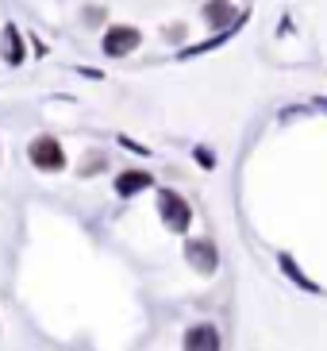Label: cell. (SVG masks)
I'll use <instances>...</instances> for the list:
<instances>
[{
  "instance_id": "8",
  "label": "cell",
  "mask_w": 327,
  "mask_h": 351,
  "mask_svg": "<svg viewBox=\"0 0 327 351\" xmlns=\"http://www.w3.org/2000/svg\"><path fill=\"white\" fill-rule=\"evenodd\" d=\"M205 20L212 23L215 32H224L227 23L235 20V8H231L227 0H208V4H205Z\"/></svg>"
},
{
  "instance_id": "10",
  "label": "cell",
  "mask_w": 327,
  "mask_h": 351,
  "mask_svg": "<svg viewBox=\"0 0 327 351\" xmlns=\"http://www.w3.org/2000/svg\"><path fill=\"white\" fill-rule=\"evenodd\" d=\"M96 170H104V155L96 151V158H89V162L81 166V174H96Z\"/></svg>"
},
{
  "instance_id": "9",
  "label": "cell",
  "mask_w": 327,
  "mask_h": 351,
  "mask_svg": "<svg viewBox=\"0 0 327 351\" xmlns=\"http://www.w3.org/2000/svg\"><path fill=\"white\" fill-rule=\"evenodd\" d=\"M277 263L285 267V274H289V278H293V282H297L300 289H316V286H312V282H308L304 274H300V270H297V263H293V258H289V255H281V258H277Z\"/></svg>"
},
{
  "instance_id": "7",
  "label": "cell",
  "mask_w": 327,
  "mask_h": 351,
  "mask_svg": "<svg viewBox=\"0 0 327 351\" xmlns=\"http://www.w3.org/2000/svg\"><path fill=\"white\" fill-rule=\"evenodd\" d=\"M0 43H4V62L8 66H20L23 58H27V51H23V35H20V27H4L0 32Z\"/></svg>"
},
{
  "instance_id": "3",
  "label": "cell",
  "mask_w": 327,
  "mask_h": 351,
  "mask_svg": "<svg viewBox=\"0 0 327 351\" xmlns=\"http://www.w3.org/2000/svg\"><path fill=\"white\" fill-rule=\"evenodd\" d=\"M139 43H143V32L131 27V23L108 27V32H104V54H108V58H127L131 51H139Z\"/></svg>"
},
{
  "instance_id": "2",
  "label": "cell",
  "mask_w": 327,
  "mask_h": 351,
  "mask_svg": "<svg viewBox=\"0 0 327 351\" xmlns=\"http://www.w3.org/2000/svg\"><path fill=\"white\" fill-rule=\"evenodd\" d=\"M27 158H31L35 170H42V174H58L62 166H66V151H62V143L54 139V135H39V139H31Z\"/></svg>"
},
{
  "instance_id": "5",
  "label": "cell",
  "mask_w": 327,
  "mask_h": 351,
  "mask_svg": "<svg viewBox=\"0 0 327 351\" xmlns=\"http://www.w3.org/2000/svg\"><path fill=\"white\" fill-rule=\"evenodd\" d=\"M181 343H185L189 351H220L224 336H220V328H215V324H193V328L185 332Z\"/></svg>"
},
{
  "instance_id": "4",
  "label": "cell",
  "mask_w": 327,
  "mask_h": 351,
  "mask_svg": "<svg viewBox=\"0 0 327 351\" xmlns=\"http://www.w3.org/2000/svg\"><path fill=\"white\" fill-rule=\"evenodd\" d=\"M185 263L196 274H215V267H220V247H215L212 239H189L185 243Z\"/></svg>"
},
{
  "instance_id": "11",
  "label": "cell",
  "mask_w": 327,
  "mask_h": 351,
  "mask_svg": "<svg viewBox=\"0 0 327 351\" xmlns=\"http://www.w3.org/2000/svg\"><path fill=\"white\" fill-rule=\"evenodd\" d=\"M193 155H196V162H200V166H208V170H212V166H215V158H212V151H205V147H196Z\"/></svg>"
},
{
  "instance_id": "6",
  "label": "cell",
  "mask_w": 327,
  "mask_h": 351,
  "mask_svg": "<svg viewBox=\"0 0 327 351\" xmlns=\"http://www.w3.org/2000/svg\"><path fill=\"white\" fill-rule=\"evenodd\" d=\"M154 186V178L146 174V170H123L120 178H116V193L120 197H135V193H143V189Z\"/></svg>"
},
{
  "instance_id": "1",
  "label": "cell",
  "mask_w": 327,
  "mask_h": 351,
  "mask_svg": "<svg viewBox=\"0 0 327 351\" xmlns=\"http://www.w3.org/2000/svg\"><path fill=\"white\" fill-rule=\"evenodd\" d=\"M158 217H162V224L170 228V232H189V224H193V208H189V201H185L177 189H158Z\"/></svg>"
}]
</instances>
